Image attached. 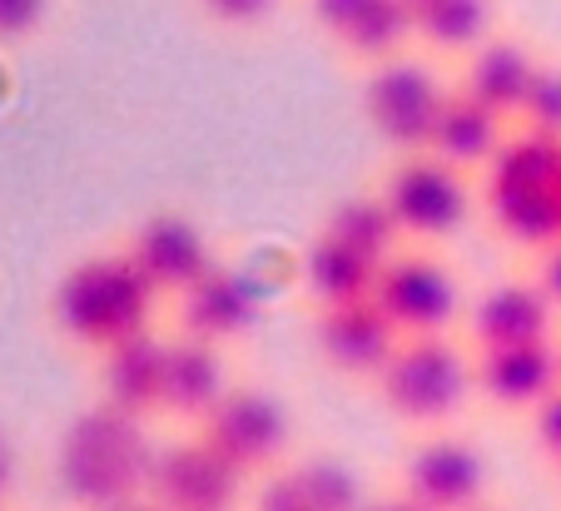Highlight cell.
<instances>
[{"label": "cell", "mask_w": 561, "mask_h": 511, "mask_svg": "<svg viewBox=\"0 0 561 511\" xmlns=\"http://www.w3.org/2000/svg\"><path fill=\"white\" fill-rule=\"evenodd\" d=\"M154 452L159 448L149 442L145 417L100 403L65 427L60 481H65V491H70V501H80L85 511L119 507V501L145 497Z\"/></svg>", "instance_id": "3"}, {"label": "cell", "mask_w": 561, "mask_h": 511, "mask_svg": "<svg viewBox=\"0 0 561 511\" xmlns=\"http://www.w3.org/2000/svg\"><path fill=\"white\" fill-rule=\"evenodd\" d=\"M382 407L408 427H447L467 407L472 387V358L447 333H413L392 348L388 368L373 378Z\"/></svg>", "instance_id": "4"}, {"label": "cell", "mask_w": 561, "mask_h": 511, "mask_svg": "<svg viewBox=\"0 0 561 511\" xmlns=\"http://www.w3.org/2000/svg\"><path fill=\"white\" fill-rule=\"evenodd\" d=\"M561 313L551 309V299L537 288V278H497L492 288L477 293V303L467 309V338L472 348H502V342H537L557 338Z\"/></svg>", "instance_id": "15"}, {"label": "cell", "mask_w": 561, "mask_h": 511, "mask_svg": "<svg viewBox=\"0 0 561 511\" xmlns=\"http://www.w3.org/2000/svg\"><path fill=\"white\" fill-rule=\"evenodd\" d=\"M378 258H368L363 248L333 239L329 229H318L308 239V248L298 254V283L313 299V309H329V303H353L368 299L373 283H378Z\"/></svg>", "instance_id": "21"}, {"label": "cell", "mask_w": 561, "mask_h": 511, "mask_svg": "<svg viewBox=\"0 0 561 511\" xmlns=\"http://www.w3.org/2000/svg\"><path fill=\"white\" fill-rule=\"evenodd\" d=\"M363 511H427L423 501H413L408 491H388V497H373Z\"/></svg>", "instance_id": "30"}, {"label": "cell", "mask_w": 561, "mask_h": 511, "mask_svg": "<svg viewBox=\"0 0 561 511\" xmlns=\"http://www.w3.org/2000/svg\"><path fill=\"white\" fill-rule=\"evenodd\" d=\"M527 427H531V442H537V452L551 462V467H557V462H561V383L551 387V393L527 413Z\"/></svg>", "instance_id": "26"}, {"label": "cell", "mask_w": 561, "mask_h": 511, "mask_svg": "<svg viewBox=\"0 0 561 511\" xmlns=\"http://www.w3.org/2000/svg\"><path fill=\"white\" fill-rule=\"evenodd\" d=\"M5 472L11 467H5V448H0V487H5Z\"/></svg>", "instance_id": "32"}, {"label": "cell", "mask_w": 561, "mask_h": 511, "mask_svg": "<svg viewBox=\"0 0 561 511\" xmlns=\"http://www.w3.org/2000/svg\"><path fill=\"white\" fill-rule=\"evenodd\" d=\"M244 472L233 467L209 437H184L154 452L145 497L164 511H239L244 501Z\"/></svg>", "instance_id": "9"}, {"label": "cell", "mask_w": 561, "mask_h": 511, "mask_svg": "<svg viewBox=\"0 0 561 511\" xmlns=\"http://www.w3.org/2000/svg\"><path fill=\"white\" fill-rule=\"evenodd\" d=\"M417 40L437 50H477L492 35V0H408Z\"/></svg>", "instance_id": "22"}, {"label": "cell", "mask_w": 561, "mask_h": 511, "mask_svg": "<svg viewBox=\"0 0 561 511\" xmlns=\"http://www.w3.org/2000/svg\"><path fill=\"white\" fill-rule=\"evenodd\" d=\"M507 135H512V119H502L497 109H488L482 100L467 95V90H447L443 109L433 119L427 154H437V160L457 164L467 174H482Z\"/></svg>", "instance_id": "19"}, {"label": "cell", "mask_w": 561, "mask_h": 511, "mask_svg": "<svg viewBox=\"0 0 561 511\" xmlns=\"http://www.w3.org/2000/svg\"><path fill=\"white\" fill-rule=\"evenodd\" d=\"M477 209L488 213L507 244L517 248H547L561 239V139L517 129L502 139V150L482 170Z\"/></svg>", "instance_id": "1"}, {"label": "cell", "mask_w": 561, "mask_h": 511, "mask_svg": "<svg viewBox=\"0 0 561 511\" xmlns=\"http://www.w3.org/2000/svg\"><path fill=\"white\" fill-rule=\"evenodd\" d=\"M313 21L339 50L368 65L403 55V45L417 35L408 0H313Z\"/></svg>", "instance_id": "16"}, {"label": "cell", "mask_w": 561, "mask_h": 511, "mask_svg": "<svg viewBox=\"0 0 561 511\" xmlns=\"http://www.w3.org/2000/svg\"><path fill=\"white\" fill-rule=\"evenodd\" d=\"M254 511H323V501H318L313 481L304 477V467H274L264 472V481H259L254 491Z\"/></svg>", "instance_id": "25"}, {"label": "cell", "mask_w": 561, "mask_h": 511, "mask_svg": "<svg viewBox=\"0 0 561 511\" xmlns=\"http://www.w3.org/2000/svg\"><path fill=\"white\" fill-rule=\"evenodd\" d=\"M531 278H537V288L551 299V309L561 313V239L531 254Z\"/></svg>", "instance_id": "29"}, {"label": "cell", "mask_w": 561, "mask_h": 511, "mask_svg": "<svg viewBox=\"0 0 561 511\" xmlns=\"http://www.w3.org/2000/svg\"><path fill=\"white\" fill-rule=\"evenodd\" d=\"M174 318L180 333H194L204 342H239L264 323V283L249 268L214 264L199 283L174 293Z\"/></svg>", "instance_id": "11"}, {"label": "cell", "mask_w": 561, "mask_h": 511, "mask_svg": "<svg viewBox=\"0 0 561 511\" xmlns=\"http://www.w3.org/2000/svg\"><path fill=\"white\" fill-rule=\"evenodd\" d=\"M50 0H0V40H21L45 21Z\"/></svg>", "instance_id": "28"}, {"label": "cell", "mask_w": 561, "mask_h": 511, "mask_svg": "<svg viewBox=\"0 0 561 511\" xmlns=\"http://www.w3.org/2000/svg\"><path fill=\"white\" fill-rule=\"evenodd\" d=\"M557 348H561V333H557Z\"/></svg>", "instance_id": "34"}, {"label": "cell", "mask_w": 561, "mask_h": 511, "mask_svg": "<svg viewBox=\"0 0 561 511\" xmlns=\"http://www.w3.org/2000/svg\"><path fill=\"white\" fill-rule=\"evenodd\" d=\"M512 125L561 139V65H551V60L537 65V76H531V85H527V95H522V109H517Z\"/></svg>", "instance_id": "24"}, {"label": "cell", "mask_w": 561, "mask_h": 511, "mask_svg": "<svg viewBox=\"0 0 561 511\" xmlns=\"http://www.w3.org/2000/svg\"><path fill=\"white\" fill-rule=\"evenodd\" d=\"M159 299L164 293L145 278V268L129 258V248H105V254H90L75 268H65V278L55 283L50 313L65 338L105 352L115 342L135 338V333L154 328Z\"/></svg>", "instance_id": "2"}, {"label": "cell", "mask_w": 561, "mask_h": 511, "mask_svg": "<svg viewBox=\"0 0 561 511\" xmlns=\"http://www.w3.org/2000/svg\"><path fill=\"white\" fill-rule=\"evenodd\" d=\"M229 368H224V348L204 342L194 333H174L170 352H164V417L199 427L214 413L224 393H229Z\"/></svg>", "instance_id": "18"}, {"label": "cell", "mask_w": 561, "mask_h": 511, "mask_svg": "<svg viewBox=\"0 0 561 511\" xmlns=\"http://www.w3.org/2000/svg\"><path fill=\"white\" fill-rule=\"evenodd\" d=\"M447 100L437 70L413 55H388L363 80V115L378 129V139L398 154H423L433 139V119Z\"/></svg>", "instance_id": "6"}, {"label": "cell", "mask_w": 561, "mask_h": 511, "mask_svg": "<svg viewBox=\"0 0 561 511\" xmlns=\"http://www.w3.org/2000/svg\"><path fill=\"white\" fill-rule=\"evenodd\" d=\"M477 511H488V507H477Z\"/></svg>", "instance_id": "35"}, {"label": "cell", "mask_w": 561, "mask_h": 511, "mask_svg": "<svg viewBox=\"0 0 561 511\" xmlns=\"http://www.w3.org/2000/svg\"><path fill=\"white\" fill-rule=\"evenodd\" d=\"M561 383V348L557 338L537 342H502V348L472 352V387L482 403L502 413H531L551 387Z\"/></svg>", "instance_id": "13"}, {"label": "cell", "mask_w": 561, "mask_h": 511, "mask_svg": "<svg viewBox=\"0 0 561 511\" xmlns=\"http://www.w3.org/2000/svg\"><path fill=\"white\" fill-rule=\"evenodd\" d=\"M537 55H531L527 40L517 35H488V40L467 50V65H462V85L472 100H482L488 109H497L502 119H517L522 109V95H527L531 76H537Z\"/></svg>", "instance_id": "20"}, {"label": "cell", "mask_w": 561, "mask_h": 511, "mask_svg": "<svg viewBox=\"0 0 561 511\" xmlns=\"http://www.w3.org/2000/svg\"><path fill=\"white\" fill-rule=\"evenodd\" d=\"M403 342L398 323L378 309V299H353V303H329L313 309V348L343 378H378L388 368L392 348Z\"/></svg>", "instance_id": "12"}, {"label": "cell", "mask_w": 561, "mask_h": 511, "mask_svg": "<svg viewBox=\"0 0 561 511\" xmlns=\"http://www.w3.org/2000/svg\"><path fill=\"white\" fill-rule=\"evenodd\" d=\"M398 491L423 501L427 511H477L488 497V457L457 432H433L413 442L398 472Z\"/></svg>", "instance_id": "10"}, {"label": "cell", "mask_w": 561, "mask_h": 511, "mask_svg": "<svg viewBox=\"0 0 561 511\" xmlns=\"http://www.w3.org/2000/svg\"><path fill=\"white\" fill-rule=\"evenodd\" d=\"M323 229H329L333 239H343V244L363 248L368 258H378V264H388L398 248H403V229H398V219L388 213V204H382V194H363V199H343L339 209L323 219Z\"/></svg>", "instance_id": "23"}, {"label": "cell", "mask_w": 561, "mask_h": 511, "mask_svg": "<svg viewBox=\"0 0 561 511\" xmlns=\"http://www.w3.org/2000/svg\"><path fill=\"white\" fill-rule=\"evenodd\" d=\"M199 437H209L244 477H264V472H274L284 462L294 422H288V407L278 393L233 383L214 403V413L199 422Z\"/></svg>", "instance_id": "7"}, {"label": "cell", "mask_w": 561, "mask_h": 511, "mask_svg": "<svg viewBox=\"0 0 561 511\" xmlns=\"http://www.w3.org/2000/svg\"><path fill=\"white\" fill-rule=\"evenodd\" d=\"M274 5L278 0H199V11L209 15L214 25H229V31H249V25H259Z\"/></svg>", "instance_id": "27"}, {"label": "cell", "mask_w": 561, "mask_h": 511, "mask_svg": "<svg viewBox=\"0 0 561 511\" xmlns=\"http://www.w3.org/2000/svg\"><path fill=\"white\" fill-rule=\"evenodd\" d=\"M373 299L398 323L403 338H413V333H447L457 323V313H462V283H457V274L437 254L403 244L378 268Z\"/></svg>", "instance_id": "8"}, {"label": "cell", "mask_w": 561, "mask_h": 511, "mask_svg": "<svg viewBox=\"0 0 561 511\" xmlns=\"http://www.w3.org/2000/svg\"><path fill=\"white\" fill-rule=\"evenodd\" d=\"M164 352H170V338H159L154 328L105 348L100 352V403L135 413L145 422L164 413Z\"/></svg>", "instance_id": "17"}, {"label": "cell", "mask_w": 561, "mask_h": 511, "mask_svg": "<svg viewBox=\"0 0 561 511\" xmlns=\"http://www.w3.org/2000/svg\"><path fill=\"white\" fill-rule=\"evenodd\" d=\"M378 194H382V204H388V213L398 219L403 239H413V244L453 239L477 209L472 174L437 160V154H427V150L398 154V164L388 170Z\"/></svg>", "instance_id": "5"}, {"label": "cell", "mask_w": 561, "mask_h": 511, "mask_svg": "<svg viewBox=\"0 0 561 511\" xmlns=\"http://www.w3.org/2000/svg\"><path fill=\"white\" fill-rule=\"evenodd\" d=\"M125 248H129V258L145 268V278L159 288V293H164V299L184 293V288L199 283V278L219 264V258H214V248H209V234H204L194 219L174 213V209L149 213L145 224L129 234Z\"/></svg>", "instance_id": "14"}, {"label": "cell", "mask_w": 561, "mask_h": 511, "mask_svg": "<svg viewBox=\"0 0 561 511\" xmlns=\"http://www.w3.org/2000/svg\"><path fill=\"white\" fill-rule=\"evenodd\" d=\"M105 511H164V507H154L149 497H135V501H119V507H105Z\"/></svg>", "instance_id": "31"}, {"label": "cell", "mask_w": 561, "mask_h": 511, "mask_svg": "<svg viewBox=\"0 0 561 511\" xmlns=\"http://www.w3.org/2000/svg\"><path fill=\"white\" fill-rule=\"evenodd\" d=\"M551 472H557V481H561V462H557V467H551Z\"/></svg>", "instance_id": "33"}]
</instances>
